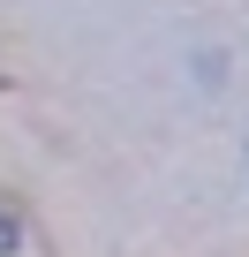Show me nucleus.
Masks as SVG:
<instances>
[{
  "instance_id": "1",
  "label": "nucleus",
  "mask_w": 249,
  "mask_h": 257,
  "mask_svg": "<svg viewBox=\"0 0 249 257\" xmlns=\"http://www.w3.org/2000/svg\"><path fill=\"white\" fill-rule=\"evenodd\" d=\"M8 249H16V219L0 212V257H8Z\"/></svg>"
}]
</instances>
